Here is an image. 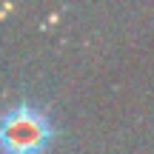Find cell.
Listing matches in <instances>:
<instances>
[{"instance_id":"1","label":"cell","mask_w":154,"mask_h":154,"mask_svg":"<svg viewBox=\"0 0 154 154\" xmlns=\"http://www.w3.org/2000/svg\"><path fill=\"white\" fill-rule=\"evenodd\" d=\"M54 140L49 114L29 100L0 114V154H46Z\"/></svg>"}]
</instances>
